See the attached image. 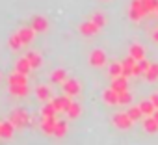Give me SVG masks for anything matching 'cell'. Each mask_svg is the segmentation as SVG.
<instances>
[{"label": "cell", "mask_w": 158, "mask_h": 145, "mask_svg": "<svg viewBox=\"0 0 158 145\" xmlns=\"http://www.w3.org/2000/svg\"><path fill=\"white\" fill-rule=\"evenodd\" d=\"M10 121L15 125V128H23V126H26V125L30 123V115H28L23 108H17V110H13V112H11Z\"/></svg>", "instance_id": "6da1fadb"}, {"label": "cell", "mask_w": 158, "mask_h": 145, "mask_svg": "<svg viewBox=\"0 0 158 145\" xmlns=\"http://www.w3.org/2000/svg\"><path fill=\"white\" fill-rule=\"evenodd\" d=\"M145 15H147V11L143 8V0H132L130 10H128V17L132 21H141Z\"/></svg>", "instance_id": "7a4b0ae2"}, {"label": "cell", "mask_w": 158, "mask_h": 145, "mask_svg": "<svg viewBox=\"0 0 158 145\" xmlns=\"http://www.w3.org/2000/svg\"><path fill=\"white\" fill-rule=\"evenodd\" d=\"M114 125H115L117 128H121V130H128V128L134 125V121L130 119V115H128L127 112H119V114L114 115Z\"/></svg>", "instance_id": "3957f363"}, {"label": "cell", "mask_w": 158, "mask_h": 145, "mask_svg": "<svg viewBox=\"0 0 158 145\" xmlns=\"http://www.w3.org/2000/svg\"><path fill=\"white\" fill-rule=\"evenodd\" d=\"M61 88H63V93L65 95H69V97H74V95H78L80 93V82L78 80H74V78H67L63 84H61Z\"/></svg>", "instance_id": "277c9868"}, {"label": "cell", "mask_w": 158, "mask_h": 145, "mask_svg": "<svg viewBox=\"0 0 158 145\" xmlns=\"http://www.w3.org/2000/svg\"><path fill=\"white\" fill-rule=\"evenodd\" d=\"M88 60H89L91 67H102V65H106V52L101 48H95V50H91Z\"/></svg>", "instance_id": "5b68a950"}, {"label": "cell", "mask_w": 158, "mask_h": 145, "mask_svg": "<svg viewBox=\"0 0 158 145\" xmlns=\"http://www.w3.org/2000/svg\"><path fill=\"white\" fill-rule=\"evenodd\" d=\"M30 26L34 28L35 34H43V32L48 30V21H47V17H43V15H35V17H32V24H30Z\"/></svg>", "instance_id": "8992f818"}, {"label": "cell", "mask_w": 158, "mask_h": 145, "mask_svg": "<svg viewBox=\"0 0 158 145\" xmlns=\"http://www.w3.org/2000/svg\"><path fill=\"white\" fill-rule=\"evenodd\" d=\"M52 104H54L56 112H67L69 106L73 104V101H71L69 95H61V97H54L52 99Z\"/></svg>", "instance_id": "52a82bcc"}, {"label": "cell", "mask_w": 158, "mask_h": 145, "mask_svg": "<svg viewBox=\"0 0 158 145\" xmlns=\"http://www.w3.org/2000/svg\"><path fill=\"white\" fill-rule=\"evenodd\" d=\"M114 91L117 93H123V91H128V78L127 77H117V78H112V86H110Z\"/></svg>", "instance_id": "ba28073f"}, {"label": "cell", "mask_w": 158, "mask_h": 145, "mask_svg": "<svg viewBox=\"0 0 158 145\" xmlns=\"http://www.w3.org/2000/svg\"><path fill=\"white\" fill-rule=\"evenodd\" d=\"M56 117H41V130L47 136H54V128H56Z\"/></svg>", "instance_id": "9c48e42d"}, {"label": "cell", "mask_w": 158, "mask_h": 145, "mask_svg": "<svg viewBox=\"0 0 158 145\" xmlns=\"http://www.w3.org/2000/svg\"><path fill=\"white\" fill-rule=\"evenodd\" d=\"M78 30H80V34L82 35H95V34H99V26L89 19V21H86V23H82L80 26H78Z\"/></svg>", "instance_id": "30bf717a"}, {"label": "cell", "mask_w": 158, "mask_h": 145, "mask_svg": "<svg viewBox=\"0 0 158 145\" xmlns=\"http://www.w3.org/2000/svg\"><path fill=\"white\" fill-rule=\"evenodd\" d=\"M23 84H28V77L23 75V72L13 71L11 75L8 77V86H23Z\"/></svg>", "instance_id": "8fae6325"}, {"label": "cell", "mask_w": 158, "mask_h": 145, "mask_svg": "<svg viewBox=\"0 0 158 145\" xmlns=\"http://www.w3.org/2000/svg\"><path fill=\"white\" fill-rule=\"evenodd\" d=\"M17 34H19V37H21V41H23V45H24V47H26V45H30V43L34 41V37H35V32H34V28H32V26L21 28Z\"/></svg>", "instance_id": "7c38bea8"}, {"label": "cell", "mask_w": 158, "mask_h": 145, "mask_svg": "<svg viewBox=\"0 0 158 145\" xmlns=\"http://www.w3.org/2000/svg\"><path fill=\"white\" fill-rule=\"evenodd\" d=\"M102 101H104L106 104H110V106H117V104H119V93L114 91L112 88H108V89L102 91Z\"/></svg>", "instance_id": "4fadbf2b"}, {"label": "cell", "mask_w": 158, "mask_h": 145, "mask_svg": "<svg viewBox=\"0 0 158 145\" xmlns=\"http://www.w3.org/2000/svg\"><path fill=\"white\" fill-rule=\"evenodd\" d=\"M13 132H15V125L11 121H2L0 123V138H13Z\"/></svg>", "instance_id": "5bb4252c"}, {"label": "cell", "mask_w": 158, "mask_h": 145, "mask_svg": "<svg viewBox=\"0 0 158 145\" xmlns=\"http://www.w3.org/2000/svg\"><path fill=\"white\" fill-rule=\"evenodd\" d=\"M67 78H69V77H67V71L61 69V67H60V69H54V71L50 72V82H52V84H63Z\"/></svg>", "instance_id": "9a60e30c"}, {"label": "cell", "mask_w": 158, "mask_h": 145, "mask_svg": "<svg viewBox=\"0 0 158 145\" xmlns=\"http://www.w3.org/2000/svg\"><path fill=\"white\" fill-rule=\"evenodd\" d=\"M35 97L43 102H48V101H52V91H50L48 86H37L35 88Z\"/></svg>", "instance_id": "2e32d148"}, {"label": "cell", "mask_w": 158, "mask_h": 145, "mask_svg": "<svg viewBox=\"0 0 158 145\" xmlns=\"http://www.w3.org/2000/svg\"><path fill=\"white\" fill-rule=\"evenodd\" d=\"M15 71H19V72H23V75L28 77V72L32 71V65H30V61H28L26 56H23V58L17 60V63H15Z\"/></svg>", "instance_id": "e0dca14e"}, {"label": "cell", "mask_w": 158, "mask_h": 145, "mask_svg": "<svg viewBox=\"0 0 158 145\" xmlns=\"http://www.w3.org/2000/svg\"><path fill=\"white\" fill-rule=\"evenodd\" d=\"M26 58H28V61H30V65H32V71H34V69H39V67L43 65V58H41L35 50H30V52L26 54Z\"/></svg>", "instance_id": "ac0fdd59"}, {"label": "cell", "mask_w": 158, "mask_h": 145, "mask_svg": "<svg viewBox=\"0 0 158 145\" xmlns=\"http://www.w3.org/2000/svg\"><path fill=\"white\" fill-rule=\"evenodd\" d=\"M143 128H145V132H149V134H156V132H158V123H156V119H154L152 115L145 117V119H143Z\"/></svg>", "instance_id": "d6986e66"}, {"label": "cell", "mask_w": 158, "mask_h": 145, "mask_svg": "<svg viewBox=\"0 0 158 145\" xmlns=\"http://www.w3.org/2000/svg\"><path fill=\"white\" fill-rule=\"evenodd\" d=\"M136 61H139V60H143L145 58V48L141 47V45H138V43H134L132 47H130V52H128Z\"/></svg>", "instance_id": "ffe728a7"}, {"label": "cell", "mask_w": 158, "mask_h": 145, "mask_svg": "<svg viewBox=\"0 0 158 145\" xmlns=\"http://www.w3.org/2000/svg\"><path fill=\"white\" fill-rule=\"evenodd\" d=\"M65 114H67V117H69V119H78V117H80V114H82V106L78 104V102H73Z\"/></svg>", "instance_id": "44dd1931"}, {"label": "cell", "mask_w": 158, "mask_h": 145, "mask_svg": "<svg viewBox=\"0 0 158 145\" xmlns=\"http://www.w3.org/2000/svg\"><path fill=\"white\" fill-rule=\"evenodd\" d=\"M10 93L13 97H26L28 95V84L23 86H10Z\"/></svg>", "instance_id": "7402d4cb"}, {"label": "cell", "mask_w": 158, "mask_h": 145, "mask_svg": "<svg viewBox=\"0 0 158 145\" xmlns=\"http://www.w3.org/2000/svg\"><path fill=\"white\" fill-rule=\"evenodd\" d=\"M139 108H141V112H143V115H145V117H149V115H152V114L156 112V106L151 102V99H147V101L139 102Z\"/></svg>", "instance_id": "603a6c76"}, {"label": "cell", "mask_w": 158, "mask_h": 145, "mask_svg": "<svg viewBox=\"0 0 158 145\" xmlns=\"http://www.w3.org/2000/svg\"><path fill=\"white\" fill-rule=\"evenodd\" d=\"M56 108H54V104H52V101H48V102H45V106L41 108V117H56Z\"/></svg>", "instance_id": "cb8c5ba5"}, {"label": "cell", "mask_w": 158, "mask_h": 145, "mask_svg": "<svg viewBox=\"0 0 158 145\" xmlns=\"http://www.w3.org/2000/svg\"><path fill=\"white\" fill-rule=\"evenodd\" d=\"M108 72H110V77H112V78L121 77V75H123V63H121V61H114V63L110 65Z\"/></svg>", "instance_id": "d4e9b609"}, {"label": "cell", "mask_w": 158, "mask_h": 145, "mask_svg": "<svg viewBox=\"0 0 158 145\" xmlns=\"http://www.w3.org/2000/svg\"><path fill=\"white\" fill-rule=\"evenodd\" d=\"M127 114L130 115V119H132V121H141V119L145 117V115H143V112H141V108H139V104H138V106H130Z\"/></svg>", "instance_id": "484cf974"}, {"label": "cell", "mask_w": 158, "mask_h": 145, "mask_svg": "<svg viewBox=\"0 0 158 145\" xmlns=\"http://www.w3.org/2000/svg\"><path fill=\"white\" fill-rule=\"evenodd\" d=\"M149 82H154V80H158V63H151V67H149V71L143 75Z\"/></svg>", "instance_id": "4316f807"}, {"label": "cell", "mask_w": 158, "mask_h": 145, "mask_svg": "<svg viewBox=\"0 0 158 145\" xmlns=\"http://www.w3.org/2000/svg\"><path fill=\"white\" fill-rule=\"evenodd\" d=\"M67 134V121H56V128H54V136L56 138H63Z\"/></svg>", "instance_id": "83f0119b"}, {"label": "cell", "mask_w": 158, "mask_h": 145, "mask_svg": "<svg viewBox=\"0 0 158 145\" xmlns=\"http://www.w3.org/2000/svg\"><path fill=\"white\" fill-rule=\"evenodd\" d=\"M8 45L11 47V50H19V48H23L24 45H23V41H21V37H19V34H13L10 39H8Z\"/></svg>", "instance_id": "f1b7e54d"}, {"label": "cell", "mask_w": 158, "mask_h": 145, "mask_svg": "<svg viewBox=\"0 0 158 145\" xmlns=\"http://www.w3.org/2000/svg\"><path fill=\"white\" fill-rule=\"evenodd\" d=\"M143 8L147 13H152L158 10V0H143Z\"/></svg>", "instance_id": "f546056e"}, {"label": "cell", "mask_w": 158, "mask_h": 145, "mask_svg": "<svg viewBox=\"0 0 158 145\" xmlns=\"http://www.w3.org/2000/svg\"><path fill=\"white\" fill-rule=\"evenodd\" d=\"M91 21H93L99 28H104V26H106V17H104L102 13H93V15H91Z\"/></svg>", "instance_id": "4dcf8cb0"}, {"label": "cell", "mask_w": 158, "mask_h": 145, "mask_svg": "<svg viewBox=\"0 0 158 145\" xmlns=\"http://www.w3.org/2000/svg\"><path fill=\"white\" fill-rule=\"evenodd\" d=\"M132 102V95H130V91H123V93H119V104L121 106H127V104H130Z\"/></svg>", "instance_id": "1f68e13d"}, {"label": "cell", "mask_w": 158, "mask_h": 145, "mask_svg": "<svg viewBox=\"0 0 158 145\" xmlns=\"http://www.w3.org/2000/svg\"><path fill=\"white\" fill-rule=\"evenodd\" d=\"M138 63H139V67H141V71H143V75H145V72L149 71V67H151V61H147V60L143 58V60H139Z\"/></svg>", "instance_id": "d6a6232c"}, {"label": "cell", "mask_w": 158, "mask_h": 145, "mask_svg": "<svg viewBox=\"0 0 158 145\" xmlns=\"http://www.w3.org/2000/svg\"><path fill=\"white\" fill-rule=\"evenodd\" d=\"M151 102H152V104L156 106V110H158V93H152V95H151Z\"/></svg>", "instance_id": "836d02e7"}, {"label": "cell", "mask_w": 158, "mask_h": 145, "mask_svg": "<svg viewBox=\"0 0 158 145\" xmlns=\"http://www.w3.org/2000/svg\"><path fill=\"white\" fill-rule=\"evenodd\" d=\"M152 39H154V41H156V43H158V28H156V30H154V32H152Z\"/></svg>", "instance_id": "e575fe53"}, {"label": "cell", "mask_w": 158, "mask_h": 145, "mask_svg": "<svg viewBox=\"0 0 158 145\" xmlns=\"http://www.w3.org/2000/svg\"><path fill=\"white\" fill-rule=\"evenodd\" d=\"M152 117H154V119H156V123H158V110H156V112L152 114Z\"/></svg>", "instance_id": "d590c367"}, {"label": "cell", "mask_w": 158, "mask_h": 145, "mask_svg": "<svg viewBox=\"0 0 158 145\" xmlns=\"http://www.w3.org/2000/svg\"><path fill=\"white\" fill-rule=\"evenodd\" d=\"M156 11H158V10H156Z\"/></svg>", "instance_id": "8d00e7d4"}]
</instances>
